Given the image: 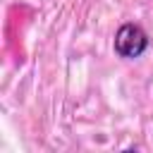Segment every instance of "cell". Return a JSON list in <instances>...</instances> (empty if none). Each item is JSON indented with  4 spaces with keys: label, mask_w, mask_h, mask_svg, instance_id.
I'll return each instance as SVG.
<instances>
[{
    "label": "cell",
    "mask_w": 153,
    "mask_h": 153,
    "mask_svg": "<svg viewBox=\"0 0 153 153\" xmlns=\"http://www.w3.org/2000/svg\"><path fill=\"white\" fill-rule=\"evenodd\" d=\"M151 45V38L148 33L143 31V26L134 24V22H127L122 24L117 31H115V41H112V50L117 57L122 60H136L141 57Z\"/></svg>",
    "instance_id": "cell-1"
}]
</instances>
